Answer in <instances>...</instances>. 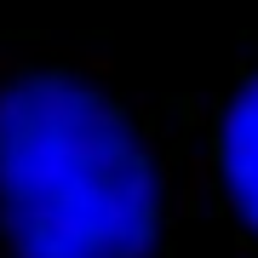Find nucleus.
I'll return each mask as SVG.
<instances>
[{
    "label": "nucleus",
    "mask_w": 258,
    "mask_h": 258,
    "mask_svg": "<svg viewBox=\"0 0 258 258\" xmlns=\"http://www.w3.org/2000/svg\"><path fill=\"white\" fill-rule=\"evenodd\" d=\"M0 218L18 258H144L155 178L115 103L63 75L0 92Z\"/></svg>",
    "instance_id": "1"
},
{
    "label": "nucleus",
    "mask_w": 258,
    "mask_h": 258,
    "mask_svg": "<svg viewBox=\"0 0 258 258\" xmlns=\"http://www.w3.org/2000/svg\"><path fill=\"white\" fill-rule=\"evenodd\" d=\"M224 172H230V195H235L241 218L258 230V81L230 109V126H224Z\"/></svg>",
    "instance_id": "2"
}]
</instances>
